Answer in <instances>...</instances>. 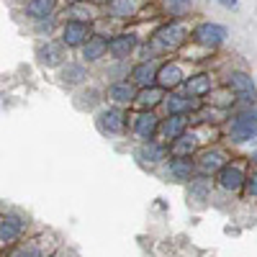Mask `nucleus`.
Returning <instances> with one entry per match:
<instances>
[{
	"label": "nucleus",
	"instance_id": "obj_1",
	"mask_svg": "<svg viewBox=\"0 0 257 257\" xmlns=\"http://www.w3.org/2000/svg\"><path fill=\"white\" fill-rule=\"evenodd\" d=\"M188 39H190V29L185 24H180V21H170V24H165L155 31L152 44L160 52H178Z\"/></svg>",
	"mask_w": 257,
	"mask_h": 257
},
{
	"label": "nucleus",
	"instance_id": "obj_2",
	"mask_svg": "<svg viewBox=\"0 0 257 257\" xmlns=\"http://www.w3.org/2000/svg\"><path fill=\"white\" fill-rule=\"evenodd\" d=\"M226 134L231 142H237V144H244L249 139L257 137V108H247L237 116H231L229 118V126H226Z\"/></svg>",
	"mask_w": 257,
	"mask_h": 257
},
{
	"label": "nucleus",
	"instance_id": "obj_3",
	"mask_svg": "<svg viewBox=\"0 0 257 257\" xmlns=\"http://www.w3.org/2000/svg\"><path fill=\"white\" fill-rule=\"evenodd\" d=\"M128 118H132V121H128V128H132V134L139 139V144L157 139V134H160V121H162V118H160L155 111H137V113H132Z\"/></svg>",
	"mask_w": 257,
	"mask_h": 257
},
{
	"label": "nucleus",
	"instance_id": "obj_4",
	"mask_svg": "<svg viewBox=\"0 0 257 257\" xmlns=\"http://www.w3.org/2000/svg\"><path fill=\"white\" fill-rule=\"evenodd\" d=\"M224 85L234 93V98H237V100H244V103H254V100H257L254 82H252V77H249L247 72H242V70L229 72L226 80H224Z\"/></svg>",
	"mask_w": 257,
	"mask_h": 257
},
{
	"label": "nucleus",
	"instance_id": "obj_5",
	"mask_svg": "<svg viewBox=\"0 0 257 257\" xmlns=\"http://www.w3.org/2000/svg\"><path fill=\"white\" fill-rule=\"evenodd\" d=\"M196 162V175H203V178H213L219 175V170L226 165V155L221 149H201V152L193 157Z\"/></svg>",
	"mask_w": 257,
	"mask_h": 257
},
{
	"label": "nucleus",
	"instance_id": "obj_6",
	"mask_svg": "<svg viewBox=\"0 0 257 257\" xmlns=\"http://www.w3.org/2000/svg\"><path fill=\"white\" fill-rule=\"evenodd\" d=\"M157 70H160L157 59H142L132 67V72H128V82H132L137 90L152 88V85H157Z\"/></svg>",
	"mask_w": 257,
	"mask_h": 257
},
{
	"label": "nucleus",
	"instance_id": "obj_7",
	"mask_svg": "<svg viewBox=\"0 0 257 257\" xmlns=\"http://www.w3.org/2000/svg\"><path fill=\"white\" fill-rule=\"evenodd\" d=\"M193 41H196L198 47L203 49H216L224 44V39H226V29L221 24H198L196 29H193Z\"/></svg>",
	"mask_w": 257,
	"mask_h": 257
},
{
	"label": "nucleus",
	"instance_id": "obj_8",
	"mask_svg": "<svg viewBox=\"0 0 257 257\" xmlns=\"http://www.w3.org/2000/svg\"><path fill=\"white\" fill-rule=\"evenodd\" d=\"M162 105H165L167 116H190V113H198L201 100H198V98H190V95H185V93H175V90H173V93L165 95Z\"/></svg>",
	"mask_w": 257,
	"mask_h": 257
},
{
	"label": "nucleus",
	"instance_id": "obj_9",
	"mask_svg": "<svg viewBox=\"0 0 257 257\" xmlns=\"http://www.w3.org/2000/svg\"><path fill=\"white\" fill-rule=\"evenodd\" d=\"M167 157H170V149H167V144H165V142L152 139V142H142V144L137 147V160H139L144 167H157V165H165V162H167Z\"/></svg>",
	"mask_w": 257,
	"mask_h": 257
},
{
	"label": "nucleus",
	"instance_id": "obj_10",
	"mask_svg": "<svg viewBox=\"0 0 257 257\" xmlns=\"http://www.w3.org/2000/svg\"><path fill=\"white\" fill-rule=\"evenodd\" d=\"M98 126H100V132H105V134L121 137V134H126V128H128V113L123 108L111 105V108H105L98 116Z\"/></svg>",
	"mask_w": 257,
	"mask_h": 257
},
{
	"label": "nucleus",
	"instance_id": "obj_11",
	"mask_svg": "<svg viewBox=\"0 0 257 257\" xmlns=\"http://www.w3.org/2000/svg\"><path fill=\"white\" fill-rule=\"evenodd\" d=\"M185 82V70L180 62H162L157 70V88H162L165 93H173L175 88Z\"/></svg>",
	"mask_w": 257,
	"mask_h": 257
},
{
	"label": "nucleus",
	"instance_id": "obj_12",
	"mask_svg": "<svg viewBox=\"0 0 257 257\" xmlns=\"http://www.w3.org/2000/svg\"><path fill=\"white\" fill-rule=\"evenodd\" d=\"M244 180H247V175H244L242 165H237V162H226V165L219 170V175H216V185H219L221 190H226V193L242 190V188H244Z\"/></svg>",
	"mask_w": 257,
	"mask_h": 257
},
{
	"label": "nucleus",
	"instance_id": "obj_13",
	"mask_svg": "<svg viewBox=\"0 0 257 257\" xmlns=\"http://www.w3.org/2000/svg\"><path fill=\"white\" fill-rule=\"evenodd\" d=\"M137 47H139L137 34H128V31H123V34H113V36L108 39V54H111L116 62L128 59V57L137 52Z\"/></svg>",
	"mask_w": 257,
	"mask_h": 257
},
{
	"label": "nucleus",
	"instance_id": "obj_14",
	"mask_svg": "<svg viewBox=\"0 0 257 257\" xmlns=\"http://www.w3.org/2000/svg\"><path fill=\"white\" fill-rule=\"evenodd\" d=\"M198 147H201V137L196 132H188L183 137H178L175 142H170L167 149H170V157H180V160H193L198 155Z\"/></svg>",
	"mask_w": 257,
	"mask_h": 257
},
{
	"label": "nucleus",
	"instance_id": "obj_15",
	"mask_svg": "<svg viewBox=\"0 0 257 257\" xmlns=\"http://www.w3.org/2000/svg\"><path fill=\"white\" fill-rule=\"evenodd\" d=\"M162 175H165L167 180H173V183H190L193 178H196V165H193V160L170 157V160L165 162Z\"/></svg>",
	"mask_w": 257,
	"mask_h": 257
},
{
	"label": "nucleus",
	"instance_id": "obj_16",
	"mask_svg": "<svg viewBox=\"0 0 257 257\" xmlns=\"http://www.w3.org/2000/svg\"><path fill=\"white\" fill-rule=\"evenodd\" d=\"M90 36H93V34H90V24H85V21H75V18H70L67 24L62 26V44H64V47H70V49L82 47Z\"/></svg>",
	"mask_w": 257,
	"mask_h": 257
},
{
	"label": "nucleus",
	"instance_id": "obj_17",
	"mask_svg": "<svg viewBox=\"0 0 257 257\" xmlns=\"http://www.w3.org/2000/svg\"><path fill=\"white\" fill-rule=\"evenodd\" d=\"M105 98H108L116 108H128V105H134V100H137V88L128 80H116V82L108 85Z\"/></svg>",
	"mask_w": 257,
	"mask_h": 257
},
{
	"label": "nucleus",
	"instance_id": "obj_18",
	"mask_svg": "<svg viewBox=\"0 0 257 257\" xmlns=\"http://www.w3.org/2000/svg\"><path fill=\"white\" fill-rule=\"evenodd\" d=\"M188 128H190V116H165L160 121V137L165 144H170L178 137H183Z\"/></svg>",
	"mask_w": 257,
	"mask_h": 257
},
{
	"label": "nucleus",
	"instance_id": "obj_19",
	"mask_svg": "<svg viewBox=\"0 0 257 257\" xmlns=\"http://www.w3.org/2000/svg\"><path fill=\"white\" fill-rule=\"evenodd\" d=\"M24 226H26V221L16 216V213H0V242L11 244V242L21 239Z\"/></svg>",
	"mask_w": 257,
	"mask_h": 257
},
{
	"label": "nucleus",
	"instance_id": "obj_20",
	"mask_svg": "<svg viewBox=\"0 0 257 257\" xmlns=\"http://www.w3.org/2000/svg\"><path fill=\"white\" fill-rule=\"evenodd\" d=\"M142 6H144V0H111L105 6V11H108V18L113 21H128V18L139 16Z\"/></svg>",
	"mask_w": 257,
	"mask_h": 257
},
{
	"label": "nucleus",
	"instance_id": "obj_21",
	"mask_svg": "<svg viewBox=\"0 0 257 257\" xmlns=\"http://www.w3.org/2000/svg\"><path fill=\"white\" fill-rule=\"evenodd\" d=\"M185 95H190V98H206L211 90H213V80H211V75H206V72H198V75H190V77H185Z\"/></svg>",
	"mask_w": 257,
	"mask_h": 257
},
{
	"label": "nucleus",
	"instance_id": "obj_22",
	"mask_svg": "<svg viewBox=\"0 0 257 257\" xmlns=\"http://www.w3.org/2000/svg\"><path fill=\"white\" fill-rule=\"evenodd\" d=\"M165 90L162 88H157V85H152V88H144V90H137V100H134V105L139 111H155L157 105H162V100H165Z\"/></svg>",
	"mask_w": 257,
	"mask_h": 257
},
{
	"label": "nucleus",
	"instance_id": "obj_23",
	"mask_svg": "<svg viewBox=\"0 0 257 257\" xmlns=\"http://www.w3.org/2000/svg\"><path fill=\"white\" fill-rule=\"evenodd\" d=\"M213 193V180L211 178H203V175H196L190 183H188V201L193 203H206Z\"/></svg>",
	"mask_w": 257,
	"mask_h": 257
},
{
	"label": "nucleus",
	"instance_id": "obj_24",
	"mask_svg": "<svg viewBox=\"0 0 257 257\" xmlns=\"http://www.w3.org/2000/svg\"><path fill=\"white\" fill-rule=\"evenodd\" d=\"M64 57H67V47L62 41H47L44 47H39V59L47 67H57V64L64 62Z\"/></svg>",
	"mask_w": 257,
	"mask_h": 257
},
{
	"label": "nucleus",
	"instance_id": "obj_25",
	"mask_svg": "<svg viewBox=\"0 0 257 257\" xmlns=\"http://www.w3.org/2000/svg\"><path fill=\"white\" fill-rule=\"evenodd\" d=\"M105 54H108V39L100 36V34L90 36V39L82 44V59H85V62H98V59H103Z\"/></svg>",
	"mask_w": 257,
	"mask_h": 257
},
{
	"label": "nucleus",
	"instance_id": "obj_26",
	"mask_svg": "<svg viewBox=\"0 0 257 257\" xmlns=\"http://www.w3.org/2000/svg\"><path fill=\"white\" fill-rule=\"evenodd\" d=\"M85 77H88V67H85L82 62H67L62 70V82L64 85H80L85 82Z\"/></svg>",
	"mask_w": 257,
	"mask_h": 257
},
{
	"label": "nucleus",
	"instance_id": "obj_27",
	"mask_svg": "<svg viewBox=\"0 0 257 257\" xmlns=\"http://www.w3.org/2000/svg\"><path fill=\"white\" fill-rule=\"evenodd\" d=\"M234 100H237V98H234V93L226 88V85H224V88H213V90L208 93V103H211L216 111H226V108H231Z\"/></svg>",
	"mask_w": 257,
	"mask_h": 257
},
{
	"label": "nucleus",
	"instance_id": "obj_28",
	"mask_svg": "<svg viewBox=\"0 0 257 257\" xmlns=\"http://www.w3.org/2000/svg\"><path fill=\"white\" fill-rule=\"evenodd\" d=\"M52 11H54V0H29V3H26V13H29L34 21L49 18Z\"/></svg>",
	"mask_w": 257,
	"mask_h": 257
},
{
	"label": "nucleus",
	"instance_id": "obj_29",
	"mask_svg": "<svg viewBox=\"0 0 257 257\" xmlns=\"http://www.w3.org/2000/svg\"><path fill=\"white\" fill-rule=\"evenodd\" d=\"M8 257H47V254H44V247H41V239H29L24 244H18Z\"/></svg>",
	"mask_w": 257,
	"mask_h": 257
},
{
	"label": "nucleus",
	"instance_id": "obj_30",
	"mask_svg": "<svg viewBox=\"0 0 257 257\" xmlns=\"http://www.w3.org/2000/svg\"><path fill=\"white\" fill-rule=\"evenodd\" d=\"M190 3H193V0H167V11L173 16H183L190 8Z\"/></svg>",
	"mask_w": 257,
	"mask_h": 257
},
{
	"label": "nucleus",
	"instance_id": "obj_31",
	"mask_svg": "<svg viewBox=\"0 0 257 257\" xmlns=\"http://www.w3.org/2000/svg\"><path fill=\"white\" fill-rule=\"evenodd\" d=\"M244 190H247V196H249V198H257V170H252V173L247 175V180H244Z\"/></svg>",
	"mask_w": 257,
	"mask_h": 257
},
{
	"label": "nucleus",
	"instance_id": "obj_32",
	"mask_svg": "<svg viewBox=\"0 0 257 257\" xmlns=\"http://www.w3.org/2000/svg\"><path fill=\"white\" fill-rule=\"evenodd\" d=\"M70 8H72V13H75V21H85V24H88V21L93 18V11L85 8L82 3H80V6H70Z\"/></svg>",
	"mask_w": 257,
	"mask_h": 257
},
{
	"label": "nucleus",
	"instance_id": "obj_33",
	"mask_svg": "<svg viewBox=\"0 0 257 257\" xmlns=\"http://www.w3.org/2000/svg\"><path fill=\"white\" fill-rule=\"evenodd\" d=\"M221 6H226V8H237V0H219Z\"/></svg>",
	"mask_w": 257,
	"mask_h": 257
},
{
	"label": "nucleus",
	"instance_id": "obj_34",
	"mask_svg": "<svg viewBox=\"0 0 257 257\" xmlns=\"http://www.w3.org/2000/svg\"><path fill=\"white\" fill-rule=\"evenodd\" d=\"M90 3H93V6H108L111 0H90Z\"/></svg>",
	"mask_w": 257,
	"mask_h": 257
},
{
	"label": "nucleus",
	"instance_id": "obj_35",
	"mask_svg": "<svg viewBox=\"0 0 257 257\" xmlns=\"http://www.w3.org/2000/svg\"><path fill=\"white\" fill-rule=\"evenodd\" d=\"M70 6H80V3H85V0H67Z\"/></svg>",
	"mask_w": 257,
	"mask_h": 257
},
{
	"label": "nucleus",
	"instance_id": "obj_36",
	"mask_svg": "<svg viewBox=\"0 0 257 257\" xmlns=\"http://www.w3.org/2000/svg\"><path fill=\"white\" fill-rule=\"evenodd\" d=\"M252 162H254V165H257V152H254V155H252Z\"/></svg>",
	"mask_w": 257,
	"mask_h": 257
}]
</instances>
